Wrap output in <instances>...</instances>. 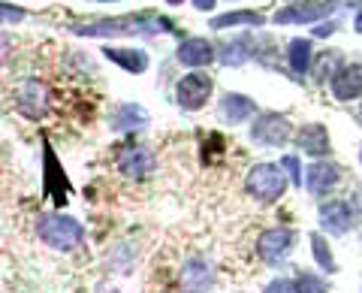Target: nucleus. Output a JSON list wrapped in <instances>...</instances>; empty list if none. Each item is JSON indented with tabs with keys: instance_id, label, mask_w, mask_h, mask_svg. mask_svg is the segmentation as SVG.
<instances>
[{
	"instance_id": "9b49d317",
	"label": "nucleus",
	"mask_w": 362,
	"mask_h": 293,
	"mask_svg": "<svg viewBox=\"0 0 362 293\" xmlns=\"http://www.w3.org/2000/svg\"><path fill=\"white\" fill-rule=\"evenodd\" d=\"M320 224L329 236H344L354 227V206L347 200H329L320 206Z\"/></svg>"
},
{
	"instance_id": "f03ea898",
	"label": "nucleus",
	"mask_w": 362,
	"mask_h": 293,
	"mask_svg": "<svg viewBox=\"0 0 362 293\" xmlns=\"http://www.w3.org/2000/svg\"><path fill=\"white\" fill-rule=\"evenodd\" d=\"M37 236L42 245L54 248V251H76L85 242V227L70 215L49 212V215L37 218Z\"/></svg>"
},
{
	"instance_id": "bb28decb",
	"label": "nucleus",
	"mask_w": 362,
	"mask_h": 293,
	"mask_svg": "<svg viewBox=\"0 0 362 293\" xmlns=\"http://www.w3.org/2000/svg\"><path fill=\"white\" fill-rule=\"evenodd\" d=\"M21 18H25V9H16V6L0 4V25H18Z\"/></svg>"
},
{
	"instance_id": "20e7f679",
	"label": "nucleus",
	"mask_w": 362,
	"mask_h": 293,
	"mask_svg": "<svg viewBox=\"0 0 362 293\" xmlns=\"http://www.w3.org/2000/svg\"><path fill=\"white\" fill-rule=\"evenodd\" d=\"M338 0H293L284 9L275 13V25H308V21H320L332 16Z\"/></svg>"
},
{
	"instance_id": "c756f323",
	"label": "nucleus",
	"mask_w": 362,
	"mask_h": 293,
	"mask_svg": "<svg viewBox=\"0 0 362 293\" xmlns=\"http://www.w3.org/2000/svg\"><path fill=\"white\" fill-rule=\"evenodd\" d=\"M194 6H197V9H211L214 0H194Z\"/></svg>"
},
{
	"instance_id": "4be33fe9",
	"label": "nucleus",
	"mask_w": 362,
	"mask_h": 293,
	"mask_svg": "<svg viewBox=\"0 0 362 293\" xmlns=\"http://www.w3.org/2000/svg\"><path fill=\"white\" fill-rule=\"evenodd\" d=\"M245 49H251V40H247V37L226 42L223 52H221V61L226 67H239V64H245L247 58H251V52H245Z\"/></svg>"
},
{
	"instance_id": "393cba45",
	"label": "nucleus",
	"mask_w": 362,
	"mask_h": 293,
	"mask_svg": "<svg viewBox=\"0 0 362 293\" xmlns=\"http://www.w3.org/2000/svg\"><path fill=\"white\" fill-rule=\"evenodd\" d=\"M281 170H287L290 178H293V185H302V170H299V157L296 154H287V157H281Z\"/></svg>"
},
{
	"instance_id": "dca6fc26",
	"label": "nucleus",
	"mask_w": 362,
	"mask_h": 293,
	"mask_svg": "<svg viewBox=\"0 0 362 293\" xmlns=\"http://www.w3.org/2000/svg\"><path fill=\"white\" fill-rule=\"evenodd\" d=\"M103 54L112 61V64H118L121 70H127V73H145L148 70V54H145L142 49H127V46H106Z\"/></svg>"
},
{
	"instance_id": "a878e982",
	"label": "nucleus",
	"mask_w": 362,
	"mask_h": 293,
	"mask_svg": "<svg viewBox=\"0 0 362 293\" xmlns=\"http://www.w3.org/2000/svg\"><path fill=\"white\" fill-rule=\"evenodd\" d=\"M263 293H299V290H296V281L293 278H275V281H269Z\"/></svg>"
},
{
	"instance_id": "4468645a",
	"label": "nucleus",
	"mask_w": 362,
	"mask_h": 293,
	"mask_svg": "<svg viewBox=\"0 0 362 293\" xmlns=\"http://www.w3.org/2000/svg\"><path fill=\"white\" fill-rule=\"evenodd\" d=\"M296 145L311 157H326L332 149L329 133H326L323 124H305V127L296 133Z\"/></svg>"
},
{
	"instance_id": "2f4dec72",
	"label": "nucleus",
	"mask_w": 362,
	"mask_h": 293,
	"mask_svg": "<svg viewBox=\"0 0 362 293\" xmlns=\"http://www.w3.org/2000/svg\"><path fill=\"white\" fill-rule=\"evenodd\" d=\"M166 4H173V6H178V4H185V0H166Z\"/></svg>"
},
{
	"instance_id": "473e14b6",
	"label": "nucleus",
	"mask_w": 362,
	"mask_h": 293,
	"mask_svg": "<svg viewBox=\"0 0 362 293\" xmlns=\"http://www.w3.org/2000/svg\"><path fill=\"white\" fill-rule=\"evenodd\" d=\"M359 161H362V151H359Z\"/></svg>"
},
{
	"instance_id": "f3484780",
	"label": "nucleus",
	"mask_w": 362,
	"mask_h": 293,
	"mask_svg": "<svg viewBox=\"0 0 362 293\" xmlns=\"http://www.w3.org/2000/svg\"><path fill=\"white\" fill-rule=\"evenodd\" d=\"M254 112H257L254 100L245 94H223V100H221V118L226 124H245Z\"/></svg>"
},
{
	"instance_id": "f257e3e1",
	"label": "nucleus",
	"mask_w": 362,
	"mask_h": 293,
	"mask_svg": "<svg viewBox=\"0 0 362 293\" xmlns=\"http://www.w3.org/2000/svg\"><path fill=\"white\" fill-rule=\"evenodd\" d=\"M76 33L82 37H133V33H154L160 30H173L166 18L151 16V13H139V16H121V18H103V21H90V25H76Z\"/></svg>"
},
{
	"instance_id": "412c9836",
	"label": "nucleus",
	"mask_w": 362,
	"mask_h": 293,
	"mask_svg": "<svg viewBox=\"0 0 362 293\" xmlns=\"http://www.w3.org/2000/svg\"><path fill=\"white\" fill-rule=\"evenodd\" d=\"M308 242H311V254H314V260L320 269H326V272H338V263H335V257H332V248L326 245L323 239V233H311L308 236Z\"/></svg>"
},
{
	"instance_id": "6e6552de",
	"label": "nucleus",
	"mask_w": 362,
	"mask_h": 293,
	"mask_svg": "<svg viewBox=\"0 0 362 293\" xmlns=\"http://www.w3.org/2000/svg\"><path fill=\"white\" fill-rule=\"evenodd\" d=\"M293 245H296V233H293L290 227H269V230L259 233L257 254H259V260L263 263L278 266L293 251Z\"/></svg>"
},
{
	"instance_id": "423d86ee",
	"label": "nucleus",
	"mask_w": 362,
	"mask_h": 293,
	"mask_svg": "<svg viewBox=\"0 0 362 293\" xmlns=\"http://www.w3.org/2000/svg\"><path fill=\"white\" fill-rule=\"evenodd\" d=\"M214 91V79L209 73H187L181 82L175 85V100H178V106L181 109H187V112H197L206 106V100L211 97Z\"/></svg>"
},
{
	"instance_id": "0eeeda50",
	"label": "nucleus",
	"mask_w": 362,
	"mask_h": 293,
	"mask_svg": "<svg viewBox=\"0 0 362 293\" xmlns=\"http://www.w3.org/2000/svg\"><path fill=\"white\" fill-rule=\"evenodd\" d=\"M290 121L284 115H278V112H263L254 127H251V139L259 145V149H281L287 139H290Z\"/></svg>"
},
{
	"instance_id": "c85d7f7f",
	"label": "nucleus",
	"mask_w": 362,
	"mask_h": 293,
	"mask_svg": "<svg viewBox=\"0 0 362 293\" xmlns=\"http://www.w3.org/2000/svg\"><path fill=\"white\" fill-rule=\"evenodd\" d=\"M317 37H329V33H335V21H320V28H314Z\"/></svg>"
},
{
	"instance_id": "2eb2a0df",
	"label": "nucleus",
	"mask_w": 362,
	"mask_h": 293,
	"mask_svg": "<svg viewBox=\"0 0 362 293\" xmlns=\"http://www.w3.org/2000/svg\"><path fill=\"white\" fill-rule=\"evenodd\" d=\"M178 61L185 67H206L214 61V46L202 37H190L178 46Z\"/></svg>"
},
{
	"instance_id": "a211bd4d",
	"label": "nucleus",
	"mask_w": 362,
	"mask_h": 293,
	"mask_svg": "<svg viewBox=\"0 0 362 293\" xmlns=\"http://www.w3.org/2000/svg\"><path fill=\"white\" fill-rule=\"evenodd\" d=\"M148 124V115H145L142 106L136 103H121L112 109V127L115 130H139Z\"/></svg>"
},
{
	"instance_id": "1a4fd4ad",
	"label": "nucleus",
	"mask_w": 362,
	"mask_h": 293,
	"mask_svg": "<svg viewBox=\"0 0 362 293\" xmlns=\"http://www.w3.org/2000/svg\"><path fill=\"white\" fill-rule=\"evenodd\" d=\"M178 285L185 293H211L214 290V269L206 257H187L178 269Z\"/></svg>"
},
{
	"instance_id": "f8f14e48",
	"label": "nucleus",
	"mask_w": 362,
	"mask_h": 293,
	"mask_svg": "<svg viewBox=\"0 0 362 293\" xmlns=\"http://www.w3.org/2000/svg\"><path fill=\"white\" fill-rule=\"evenodd\" d=\"M329 91L335 100L350 103L362 94V64H344L332 79H329Z\"/></svg>"
},
{
	"instance_id": "ddd939ff",
	"label": "nucleus",
	"mask_w": 362,
	"mask_h": 293,
	"mask_svg": "<svg viewBox=\"0 0 362 293\" xmlns=\"http://www.w3.org/2000/svg\"><path fill=\"white\" fill-rule=\"evenodd\" d=\"M338 178H341V170H338L332 161H314L308 170H305V188H308V194H314V197H326L338 185Z\"/></svg>"
},
{
	"instance_id": "9d476101",
	"label": "nucleus",
	"mask_w": 362,
	"mask_h": 293,
	"mask_svg": "<svg viewBox=\"0 0 362 293\" xmlns=\"http://www.w3.org/2000/svg\"><path fill=\"white\" fill-rule=\"evenodd\" d=\"M45 106H49V88H45L40 79H25L16 91V109L25 118L37 121V118H42Z\"/></svg>"
},
{
	"instance_id": "6ab92c4d",
	"label": "nucleus",
	"mask_w": 362,
	"mask_h": 293,
	"mask_svg": "<svg viewBox=\"0 0 362 293\" xmlns=\"http://www.w3.org/2000/svg\"><path fill=\"white\" fill-rule=\"evenodd\" d=\"M287 61H290V70L296 73V76H305L311 70V61H314V46H311V40H290V46H287Z\"/></svg>"
},
{
	"instance_id": "7ed1b4c3",
	"label": "nucleus",
	"mask_w": 362,
	"mask_h": 293,
	"mask_svg": "<svg viewBox=\"0 0 362 293\" xmlns=\"http://www.w3.org/2000/svg\"><path fill=\"white\" fill-rule=\"evenodd\" d=\"M245 188H247V194H251L254 200H259V202H275V200L284 197L287 176L278 163H257L254 170L247 173Z\"/></svg>"
},
{
	"instance_id": "39448f33",
	"label": "nucleus",
	"mask_w": 362,
	"mask_h": 293,
	"mask_svg": "<svg viewBox=\"0 0 362 293\" xmlns=\"http://www.w3.org/2000/svg\"><path fill=\"white\" fill-rule=\"evenodd\" d=\"M115 166L124 178H133V182H142V178L154 176V154L145 149V145H121L115 154Z\"/></svg>"
},
{
	"instance_id": "aec40b11",
	"label": "nucleus",
	"mask_w": 362,
	"mask_h": 293,
	"mask_svg": "<svg viewBox=\"0 0 362 293\" xmlns=\"http://www.w3.org/2000/svg\"><path fill=\"white\" fill-rule=\"evenodd\" d=\"M239 25H247V28H263L266 18L259 13H251V9H235V13H223V16H214L211 18V28L214 30H226V28H239Z\"/></svg>"
},
{
	"instance_id": "5701e85b",
	"label": "nucleus",
	"mask_w": 362,
	"mask_h": 293,
	"mask_svg": "<svg viewBox=\"0 0 362 293\" xmlns=\"http://www.w3.org/2000/svg\"><path fill=\"white\" fill-rule=\"evenodd\" d=\"M296 290L299 293H329V287H326V278L311 272V269H302V272L296 275Z\"/></svg>"
},
{
	"instance_id": "7c9ffc66",
	"label": "nucleus",
	"mask_w": 362,
	"mask_h": 293,
	"mask_svg": "<svg viewBox=\"0 0 362 293\" xmlns=\"http://www.w3.org/2000/svg\"><path fill=\"white\" fill-rule=\"evenodd\" d=\"M354 28H356V33H362V13L356 16V21H354Z\"/></svg>"
},
{
	"instance_id": "cd10ccee",
	"label": "nucleus",
	"mask_w": 362,
	"mask_h": 293,
	"mask_svg": "<svg viewBox=\"0 0 362 293\" xmlns=\"http://www.w3.org/2000/svg\"><path fill=\"white\" fill-rule=\"evenodd\" d=\"M9 49H13V40H9L6 33L0 30V64H4V61L9 58Z\"/></svg>"
},
{
	"instance_id": "b1692460",
	"label": "nucleus",
	"mask_w": 362,
	"mask_h": 293,
	"mask_svg": "<svg viewBox=\"0 0 362 293\" xmlns=\"http://www.w3.org/2000/svg\"><path fill=\"white\" fill-rule=\"evenodd\" d=\"M341 67H344V64H341V52H338V49H329L320 61H317V76H320L323 82H326V76L332 79L338 70H341Z\"/></svg>"
}]
</instances>
